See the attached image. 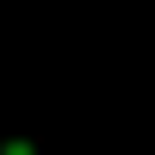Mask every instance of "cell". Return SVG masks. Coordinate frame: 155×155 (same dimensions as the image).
Returning <instances> with one entry per match:
<instances>
[{
    "instance_id": "obj_1",
    "label": "cell",
    "mask_w": 155,
    "mask_h": 155,
    "mask_svg": "<svg viewBox=\"0 0 155 155\" xmlns=\"http://www.w3.org/2000/svg\"><path fill=\"white\" fill-rule=\"evenodd\" d=\"M0 155H37V143H25V137H6V143H0Z\"/></svg>"
}]
</instances>
